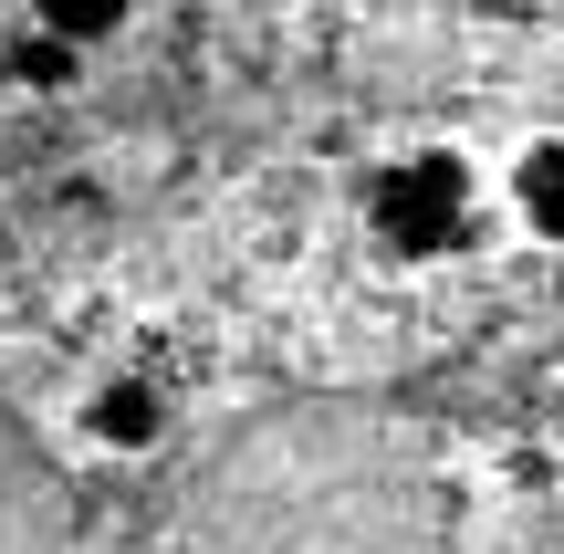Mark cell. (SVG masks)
Masks as SVG:
<instances>
[{
  "label": "cell",
  "mask_w": 564,
  "mask_h": 554,
  "mask_svg": "<svg viewBox=\"0 0 564 554\" xmlns=\"http://www.w3.org/2000/svg\"><path fill=\"white\" fill-rule=\"evenodd\" d=\"M137 554H460V502L398 409H251L167 481Z\"/></svg>",
  "instance_id": "6da1fadb"
},
{
  "label": "cell",
  "mask_w": 564,
  "mask_h": 554,
  "mask_svg": "<svg viewBox=\"0 0 564 554\" xmlns=\"http://www.w3.org/2000/svg\"><path fill=\"white\" fill-rule=\"evenodd\" d=\"M366 220H377V241L408 251V262L460 251L470 220H481V178H470L460 146H408V157H387L377 178H366Z\"/></svg>",
  "instance_id": "7a4b0ae2"
},
{
  "label": "cell",
  "mask_w": 564,
  "mask_h": 554,
  "mask_svg": "<svg viewBox=\"0 0 564 554\" xmlns=\"http://www.w3.org/2000/svg\"><path fill=\"white\" fill-rule=\"evenodd\" d=\"M0 554H84V492L11 398H0Z\"/></svg>",
  "instance_id": "3957f363"
},
{
  "label": "cell",
  "mask_w": 564,
  "mask_h": 554,
  "mask_svg": "<svg viewBox=\"0 0 564 554\" xmlns=\"http://www.w3.org/2000/svg\"><path fill=\"white\" fill-rule=\"evenodd\" d=\"M84 439H95V450H158L167 439V398L147 388V377H95V388H84Z\"/></svg>",
  "instance_id": "277c9868"
},
{
  "label": "cell",
  "mask_w": 564,
  "mask_h": 554,
  "mask_svg": "<svg viewBox=\"0 0 564 554\" xmlns=\"http://www.w3.org/2000/svg\"><path fill=\"white\" fill-rule=\"evenodd\" d=\"M512 209H523L533 241H564V137H533L512 157Z\"/></svg>",
  "instance_id": "5b68a950"
},
{
  "label": "cell",
  "mask_w": 564,
  "mask_h": 554,
  "mask_svg": "<svg viewBox=\"0 0 564 554\" xmlns=\"http://www.w3.org/2000/svg\"><path fill=\"white\" fill-rule=\"evenodd\" d=\"M32 32L63 42V53H84V42L126 32V0H32Z\"/></svg>",
  "instance_id": "8992f818"
}]
</instances>
